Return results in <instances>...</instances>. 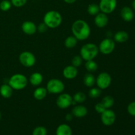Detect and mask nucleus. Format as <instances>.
Returning a JSON list of instances; mask_svg holds the SVG:
<instances>
[{"label": "nucleus", "mask_w": 135, "mask_h": 135, "mask_svg": "<svg viewBox=\"0 0 135 135\" xmlns=\"http://www.w3.org/2000/svg\"><path fill=\"white\" fill-rule=\"evenodd\" d=\"M116 115L115 112L110 109H106L101 113V121L105 126H111L115 123Z\"/></svg>", "instance_id": "nucleus-11"}, {"label": "nucleus", "mask_w": 135, "mask_h": 135, "mask_svg": "<svg viewBox=\"0 0 135 135\" xmlns=\"http://www.w3.org/2000/svg\"><path fill=\"white\" fill-rule=\"evenodd\" d=\"M26 2H27V0H11L12 5L16 7H21L25 5Z\"/></svg>", "instance_id": "nucleus-32"}, {"label": "nucleus", "mask_w": 135, "mask_h": 135, "mask_svg": "<svg viewBox=\"0 0 135 135\" xmlns=\"http://www.w3.org/2000/svg\"><path fill=\"white\" fill-rule=\"evenodd\" d=\"M129 39V34L127 32L120 30L117 32L113 36V40L117 43H124Z\"/></svg>", "instance_id": "nucleus-19"}, {"label": "nucleus", "mask_w": 135, "mask_h": 135, "mask_svg": "<svg viewBox=\"0 0 135 135\" xmlns=\"http://www.w3.org/2000/svg\"><path fill=\"white\" fill-rule=\"evenodd\" d=\"M132 7H133V9L135 10V0H134V1H133V3H132Z\"/></svg>", "instance_id": "nucleus-38"}, {"label": "nucleus", "mask_w": 135, "mask_h": 135, "mask_svg": "<svg viewBox=\"0 0 135 135\" xmlns=\"http://www.w3.org/2000/svg\"><path fill=\"white\" fill-rule=\"evenodd\" d=\"M100 11L105 14H110L117 7V0H100L99 3Z\"/></svg>", "instance_id": "nucleus-10"}, {"label": "nucleus", "mask_w": 135, "mask_h": 135, "mask_svg": "<svg viewBox=\"0 0 135 135\" xmlns=\"http://www.w3.org/2000/svg\"><path fill=\"white\" fill-rule=\"evenodd\" d=\"M13 88L9 84H3L0 87V94L4 98H9L13 94Z\"/></svg>", "instance_id": "nucleus-18"}, {"label": "nucleus", "mask_w": 135, "mask_h": 135, "mask_svg": "<svg viewBox=\"0 0 135 135\" xmlns=\"http://www.w3.org/2000/svg\"><path fill=\"white\" fill-rule=\"evenodd\" d=\"M73 104V97L67 93L60 94L56 100V104L60 109H65L69 108Z\"/></svg>", "instance_id": "nucleus-9"}, {"label": "nucleus", "mask_w": 135, "mask_h": 135, "mask_svg": "<svg viewBox=\"0 0 135 135\" xmlns=\"http://www.w3.org/2000/svg\"><path fill=\"white\" fill-rule=\"evenodd\" d=\"M28 79L22 74H15L9 79L8 84L15 90H21L25 89L28 84Z\"/></svg>", "instance_id": "nucleus-4"}, {"label": "nucleus", "mask_w": 135, "mask_h": 135, "mask_svg": "<svg viewBox=\"0 0 135 135\" xmlns=\"http://www.w3.org/2000/svg\"><path fill=\"white\" fill-rule=\"evenodd\" d=\"M43 21L49 28H56L62 23V16L57 11H49L44 16Z\"/></svg>", "instance_id": "nucleus-2"}, {"label": "nucleus", "mask_w": 135, "mask_h": 135, "mask_svg": "<svg viewBox=\"0 0 135 135\" xmlns=\"http://www.w3.org/2000/svg\"><path fill=\"white\" fill-rule=\"evenodd\" d=\"M85 68L89 73L95 72L98 69V64L94 59L86 61L85 63Z\"/></svg>", "instance_id": "nucleus-27"}, {"label": "nucleus", "mask_w": 135, "mask_h": 135, "mask_svg": "<svg viewBox=\"0 0 135 135\" xmlns=\"http://www.w3.org/2000/svg\"><path fill=\"white\" fill-rule=\"evenodd\" d=\"M71 113L73 115L78 118H82L85 117L88 113V109L84 105H76L73 108Z\"/></svg>", "instance_id": "nucleus-15"}, {"label": "nucleus", "mask_w": 135, "mask_h": 135, "mask_svg": "<svg viewBox=\"0 0 135 135\" xmlns=\"http://www.w3.org/2000/svg\"><path fill=\"white\" fill-rule=\"evenodd\" d=\"M71 31L78 40H85L90 35V27L84 20H76L73 23Z\"/></svg>", "instance_id": "nucleus-1"}, {"label": "nucleus", "mask_w": 135, "mask_h": 135, "mask_svg": "<svg viewBox=\"0 0 135 135\" xmlns=\"http://www.w3.org/2000/svg\"><path fill=\"white\" fill-rule=\"evenodd\" d=\"M78 75V69L76 67H74L72 65H68L64 68L63 71V75L66 79L72 80L76 77Z\"/></svg>", "instance_id": "nucleus-14"}, {"label": "nucleus", "mask_w": 135, "mask_h": 135, "mask_svg": "<svg viewBox=\"0 0 135 135\" xmlns=\"http://www.w3.org/2000/svg\"><path fill=\"white\" fill-rule=\"evenodd\" d=\"M99 52L98 46L93 43H88L83 45L80 50V55L83 60H93L96 57Z\"/></svg>", "instance_id": "nucleus-3"}, {"label": "nucleus", "mask_w": 135, "mask_h": 135, "mask_svg": "<svg viewBox=\"0 0 135 135\" xmlns=\"http://www.w3.org/2000/svg\"><path fill=\"white\" fill-rule=\"evenodd\" d=\"M32 135H47V129L44 127H37L33 130Z\"/></svg>", "instance_id": "nucleus-30"}, {"label": "nucleus", "mask_w": 135, "mask_h": 135, "mask_svg": "<svg viewBox=\"0 0 135 135\" xmlns=\"http://www.w3.org/2000/svg\"><path fill=\"white\" fill-rule=\"evenodd\" d=\"M121 17L126 22H131L134 18V12L133 9L127 6L123 7L121 10Z\"/></svg>", "instance_id": "nucleus-16"}, {"label": "nucleus", "mask_w": 135, "mask_h": 135, "mask_svg": "<svg viewBox=\"0 0 135 135\" xmlns=\"http://www.w3.org/2000/svg\"><path fill=\"white\" fill-rule=\"evenodd\" d=\"M47 28H48V27H47V26H46V24L43 22H42V23H40L39 25H38V26H37V31H38L40 33H44L47 31Z\"/></svg>", "instance_id": "nucleus-35"}, {"label": "nucleus", "mask_w": 135, "mask_h": 135, "mask_svg": "<svg viewBox=\"0 0 135 135\" xmlns=\"http://www.w3.org/2000/svg\"><path fill=\"white\" fill-rule=\"evenodd\" d=\"M12 4L9 0H3L0 3V9L2 11H8L11 8Z\"/></svg>", "instance_id": "nucleus-29"}, {"label": "nucleus", "mask_w": 135, "mask_h": 135, "mask_svg": "<svg viewBox=\"0 0 135 135\" xmlns=\"http://www.w3.org/2000/svg\"><path fill=\"white\" fill-rule=\"evenodd\" d=\"M47 91L46 88L44 87H38L36 88L33 93V96L37 100H42L46 97L47 94Z\"/></svg>", "instance_id": "nucleus-20"}, {"label": "nucleus", "mask_w": 135, "mask_h": 135, "mask_svg": "<svg viewBox=\"0 0 135 135\" xmlns=\"http://www.w3.org/2000/svg\"><path fill=\"white\" fill-rule=\"evenodd\" d=\"M95 110H96V112H97V113H102L103 112H104V111L105 110V108L104 106V105H103L102 104V102H99V103H97V104L95 105Z\"/></svg>", "instance_id": "nucleus-34"}, {"label": "nucleus", "mask_w": 135, "mask_h": 135, "mask_svg": "<svg viewBox=\"0 0 135 135\" xmlns=\"http://www.w3.org/2000/svg\"><path fill=\"white\" fill-rule=\"evenodd\" d=\"M46 89L48 93L52 94H61L65 90V85L63 82L57 79H51L47 82Z\"/></svg>", "instance_id": "nucleus-5"}, {"label": "nucleus", "mask_w": 135, "mask_h": 135, "mask_svg": "<svg viewBox=\"0 0 135 135\" xmlns=\"http://www.w3.org/2000/svg\"><path fill=\"white\" fill-rule=\"evenodd\" d=\"M109 22V18H108L107 14L102 13H99L98 14L95 16L94 18V23L96 26L98 28H104L108 25Z\"/></svg>", "instance_id": "nucleus-12"}, {"label": "nucleus", "mask_w": 135, "mask_h": 135, "mask_svg": "<svg viewBox=\"0 0 135 135\" xmlns=\"http://www.w3.org/2000/svg\"><path fill=\"white\" fill-rule=\"evenodd\" d=\"M102 93V90L100 89L98 87H92V88L90 89V90L88 91V96L90 98L92 99L98 98V97H100V95Z\"/></svg>", "instance_id": "nucleus-28"}, {"label": "nucleus", "mask_w": 135, "mask_h": 135, "mask_svg": "<svg viewBox=\"0 0 135 135\" xmlns=\"http://www.w3.org/2000/svg\"><path fill=\"white\" fill-rule=\"evenodd\" d=\"M101 102L105 107V109H110L114 104L115 101L114 98L112 96H106L103 98Z\"/></svg>", "instance_id": "nucleus-25"}, {"label": "nucleus", "mask_w": 135, "mask_h": 135, "mask_svg": "<svg viewBox=\"0 0 135 135\" xmlns=\"http://www.w3.org/2000/svg\"><path fill=\"white\" fill-rule=\"evenodd\" d=\"M115 43L113 40L109 38H105L102 40L99 45L98 50L101 54L104 55H109L112 54L115 50Z\"/></svg>", "instance_id": "nucleus-6"}, {"label": "nucleus", "mask_w": 135, "mask_h": 135, "mask_svg": "<svg viewBox=\"0 0 135 135\" xmlns=\"http://www.w3.org/2000/svg\"><path fill=\"white\" fill-rule=\"evenodd\" d=\"M84 84L88 88H92L96 84V78L91 73H87L83 79Z\"/></svg>", "instance_id": "nucleus-22"}, {"label": "nucleus", "mask_w": 135, "mask_h": 135, "mask_svg": "<svg viewBox=\"0 0 135 135\" xmlns=\"http://www.w3.org/2000/svg\"><path fill=\"white\" fill-rule=\"evenodd\" d=\"M22 32L27 35H33L37 31V26L32 21H25L21 26Z\"/></svg>", "instance_id": "nucleus-13"}, {"label": "nucleus", "mask_w": 135, "mask_h": 135, "mask_svg": "<svg viewBox=\"0 0 135 135\" xmlns=\"http://www.w3.org/2000/svg\"><path fill=\"white\" fill-rule=\"evenodd\" d=\"M56 135H72V129L67 124H61L57 128Z\"/></svg>", "instance_id": "nucleus-21"}, {"label": "nucleus", "mask_w": 135, "mask_h": 135, "mask_svg": "<svg viewBox=\"0 0 135 135\" xmlns=\"http://www.w3.org/2000/svg\"><path fill=\"white\" fill-rule=\"evenodd\" d=\"M112 83V76L106 72H102L96 78V84L101 90L107 89Z\"/></svg>", "instance_id": "nucleus-8"}, {"label": "nucleus", "mask_w": 135, "mask_h": 135, "mask_svg": "<svg viewBox=\"0 0 135 135\" xmlns=\"http://www.w3.org/2000/svg\"><path fill=\"white\" fill-rule=\"evenodd\" d=\"M43 81V76L38 72L33 73L29 77V82L34 86H38L40 85Z\"/></svg>", "instance_id": "nucleus-17"}, {"label": "nucleus", "mask_w": 135, "mask_h": 135, "mask_svg": "<svg viewBox=\"0 0 135 135\" xmlns=\"http://www.w3.org/2000/svg\"><path fill=\"white\" fill-rule=\"evenodd\" d=\"M83 58L80 57V55H75L71 60V65L75 67H79L83 63Z\"/></svg>", "instance_id": "nucleus-31"}, {"label": "nucleus", "mask_w": 135, "mask_h": 135, "mask_svg": "<svg viewBox=\"0 0 135 135\" xmlns=\"http://www.w3.org/2000/svg\"><path fill=\"white\" fill-rule=\"evenodd\" d=\"M1 111H0V121H1Z\"/></svg>", "instance_id": "nucleus-39"}, {"label": "nucleus", "mask_w": 135, "mask_h": 135, "mask_svg": "<svg viewBox=\"0 0 135 135\" xmlns=\"http://www.w3.org/2000/svg\"><path fill=\"white\" fill-rule=\"evenodd\" d=\"M19 62L25 67H31L36 63V57L30 51H22L18 57Z\"/></svg>", "instance_id": "nucleus-7"}, {"label": "nucleus", "mask_w": 135, "mask_h": 135, "mask_svg": "<svg viewBox=\"0 0 135 135\" xmlns=\"http://www.w3.org/2000/svg\"><path fill=\"white\" fill-rule=\"evenodd\" d=\"M73 115L72 113H68V114H67L65 115L66 121H71L73 119Z\"/></svg>", "instance_id": "nucleus-36"}, {"label": "nucleus", "mask_w": 135, "mask_h": 135, "mask_svg": "<svg viewBox=\"0 0 135 135\" xmlns=\"http://www.w3.org/2000/svg\"><path fill=\"white\" fill-rule=\"evenodd\" d=\"M87 12L91 16H96V15H98L100 12L99 5L96 3L90 4L88 6V8H87Z\"/></svg>", "instance_id": "nucleus-26"}, {"label": "nucleus", "mask_w": 135, "mask_h": 135, "mask_svg": "<svg viewBox=\"0 0 135 135\" xmlns=\"http://www.w3.org/2000/svg\"><path fill=\"white\" fill-rule=\"evenodd\" d=\"M127 112L131 116L135 117V102H131L127 107Z\"/></svg>", "instance_id": "nucleus-33"}, {"label": "nucleus", "mask_w": 135, "mask_h": 135, "mask_svg": "<svg viewBox=\"0 0 135 135\" xmlns=\"http://www.w3.org/2000/svg\"><path fill=\"white\" fill-rule=\"evenodd\" d=\"M78 40L74 36H70L65 40L64 44L67 48L72 49L76 46Z\"/></svg>", "instance_id": "nucleus-24"}, {"label": "nucleus", "mask_w": 135, "mask_h": 135, "mask_svg": "<svg viewBox=\"0 0 135 135\" xmlns=\"http://www.w3.org/2000/svg\"><path fill=\"white\" fill-rule=\"evenodd\" d=\"M86 100V96L83 92H78L75 94L73 97L72 105H75L76 104H82Z\"/></svg>", "instance_id": "nucleus-23"}, {"label": "nucleus", "mask_w": 135, "mask_h": 135, "mask_svg": "<svg viewBox=\"0 0 135 135\" xmlns=\"http://www.w3.org/2000/svg\"><path fill=\"white\" fill-rule=\"evenodd\" d=\"M63 1L67 4H72V3H74L76 0H63Z\"/></svg>", "instance_id": "nucleus-37"}]
</instances>
